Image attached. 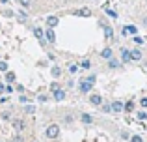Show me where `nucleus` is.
Returning a JSON list of instances; mask_svg holds the SVG:
<instances>
[{
  "label": "nucleus",
  "mask_w": 147,
  "mask_h": 142,
  "mask_svg": "<svg viewBox=\"0 0 147 142\" xmlns=\"http://www.w3.org/2000/svg\"><path fill=\"white\" fill-rule=\"evenodd\" d=\"M93 80H95V77L82 79V80H80V92H82V94H88V92L91 90V86H93Z\"/></svg>",
  "instance_id": "obj_1"
},
{
  "label": "nucleus",
  "mask_w": 147,
  "mask_h": 142,
  "mask_svg": "<svg viewBox=\"0 0 147 142\" xmlns=\"http://www.w3.org/2000/svg\"><path fill=\"white\" fill-rule=\"evenodd\" d=\"M58 133H60V127H58L56 124H50L49 127H47V133H45V135H47L49 139H56Z\"/></svg>",
  "instance_id": "obj_2"
},
{
  "label": "nucleus",
  "mask_w": 147,
  "mask_h": 142,
  "mask_svg": "<svg viewBox=\"0 0 147 142\" xmlns=\"http://www.w3.org/2000/svg\"><path fill=\"white\" fill-rule=\"evenodd\" d=\"M90 103L95 105V107H99V105H102V97H100L99 94H91L90 95Z\"/></svg>",
  "instance_id": "obj_3"
},
{
  "label": "nucleus",
  "mask_w": 147,
  "mask_h": 142,
  "mask_svg": "<svg viewBox=\"0 0 147 142\" xmlns=\"http://www.w3.org/2000/svg\"><path fill=\"white\" fill-rule=\"evenodd\" d=\"M73 13H75L76 17H90V15H91V10H88V7H82V10H75Z\"/></svg>",
  "instance_id": "obj_4"
},
{
  "label": "nucleus",
  "mask_w": 147,
  "mask_h": 142,
  "mask_svg": "<svg viewBox=\"0 0 147 142\" xmlns=\"http://www.w3.org/2000/svg\"><path fill=\"white\" fill-rule=\"evenodd\" d=\"M102 32H104V37H106V39H112V37H114V30H112L108 24L102 26Z\"/></svg>",
  "instance_id": "obj_5"
},
{
  "label": "nucleus",
  "mask_w": 147,
  "mask_h": 142,
  "mask_svg": "<svg viewBox=\"0 0 147 142\" xmlns=\"http://www.w3.org/2000/svg\"><path fill=\"white\" fill-rule=\"evenodd\" d=\"M123 64L119 62L117 58H110V62H108V67H110V69H117V67H121Z\"/></svg>",
  "instance_id": "obj_6"
},
{
  "label": "nucleus",
  "mask_w": 147,
  "mask_h": 142,
  "mask_svg": "<svg viewBox=\"0 0 147 142\" xmlns=\"http://www.w3.org/2000/svg\"><path fill=\"white\" fill-rule=\"evenodd\" d=\"M58 22H60V19H58V17H54V15H50V17L47 19L49 28H54V26H58Z\"/></svg>",
  "instance_id": "obj_7"
},
{
  "label": "nucleus",
  "mask_w": 147,
  "mask_h": 142,
  "mask_svg": "<svg viewBox=\"0 0 147 142\" xmlns=\"http://www.w3.org/2000/svg\"><path fill=\"white\" fill-rule=\"evenodd\" d=\"M54 99H56V101H61V99H65V92L61 90V88L54 90Z\"/></svg>",
  "instance_id": "obj_8"
},
{
  "label": "nucleus",
  "mask_w": 147,
  "mask_h": 142,
  "mask_svg": "<svg viewBox=\"0 0 147 142\" xmlns=\"http://www.w3.org/2000/svg\"><path fill=\"white\" fill-rule=\"evenodd\" d=\"M130 60H142V51L140 49H132V51H130Z\"/></svg>",
  "instance_id": "obj_9"
},
{
  "label": "nucleus",
  "mask_w": 147,
  "mask_h": 142,
  "mask_svg": "<svg viewBox=\"0 0 147 142\" xmlns=\"http://www.w3.org/2000/svg\"><path fill=\"white\" fill-rule=\"evenodd\" d=\"M121 60H123V62H130V51H129V49H123V51H121Z\"/></svg>",
  "instance_id": "obj_10"
},
{
  "label": "nucleus",
  "mask_w": 147,
  "mask_h": 142,
  "mask_svg": "<svg viewBox=\"0 0 147 142\" xmlns=\"http://www.w3.org/2000/svg\"><path fill=\"white\" fill-rule=\"evenodd\" d=\"M47 41H49V43H54V41H56V34H54L52 28L47 30Z\"/></svg>",
  "instance_id": "obj_11"
},
{
  "label": "nucleus",
  "mask_w": 147,
  "mask_h": 142,
  "mask_svg": "<svg viewBox=\"0 0 147 142\" xmlns=\"http://www.w3.org/2000/svg\"><path fill=\"white\" fill-rule=\"evenodd\" d=\"M110 107H112V110H114V112H121V110H123V103H119V101H114Z\"/></svg>",
  "instance_id": "obj_12"
},
{
  "label": "nucleus",
  "mask_w": 147,
  "mask_h": 142,
  "mask_svg": "<svg viewBox=\"0 0 147 142\" xmlns=\"http://www.w3.org/2000/svg\"><path fill=\"white\" fill-rule=\"evenodd\" d=\"M100 56H102V58H106V60H110V58H112V49H110V47L102 49V52H100Z\"/></svg>",
  "instance_id": "obj_13"
},
{
  "label": "nucleus",
  "mask_w": 147,
  "mask_h": 142,
  "mask_svg": "<svg viewBox=\"0 0 147 142\" xmlns=\"http://www.w3.org/2000/svg\"><path fill=\"white\" fill-rule=\"evenodd\" d=\"M13 125H15V129H17V131L24 129V122H22V120H13Z\"/></svg>",
  "instance_id": "obj_14"
},
{
  "label": "nucleus",
  "mask_w": 147,
  "mask_h": 142,
  "mask_svg": "<svg viewBox=\"0 0 147 142\" xmlns=\"http://www.w3.org/2000/svg\"><path fill=\"white\" fill-rule=\"evenodd\" d=\"M34 34H36V37H37V39H41V41H43V30H41V28H34Z\"/></svg>",
  "instance_id": "obj_15"
},
{
  "label": "nucleus",
  "mask_w": 147,
  "mask_h": 142,
  "mask_svg": "<svg viewBox=\"0 0 147 142\" xmlns=\"http://www.w3.org/2000/svg\"><path fill=\"white\" fill-rule=\"evenodd\" d=\"M132 109H134V103L132 101H129L127 105H123V110H127V112H132Z\"/></svg>",
  "instance_id": "obj_16"
},
{
  "label": "nucleus",
  "mask_w": 147,
  "mask_h": 142,
  "mask_svg": "<svg viewBox=\"0 0 147 142\" xmlns=\"http://www.w3.org/2000/svg\"><path fill=\"white\" fill-rule=\"evenodd\" d=\"M80 67H82V69H90V67H91V62H90V60H82Z\"/></svg>",
  "instance_id": "obj_17"
},
{
  "label": "nucleus",
  "mask_w": 147,
  "mask_h": 142,
  "mask_svg": "<svg viewBox=\"0 0 147 142\" xmlns=\"http://www.w3.org/2000/svg\"><path fill=\"white\" fill-rule=\"evenodd\" d=\"M82 122H84V124H91V122H93V118H91L90 114H82Z\"/></svg>",
  "instance_id": "obj_18"
},
{
  "label": "nucleus",
  "mask_w": 147,
  "mask_h": 142,
  "mask_svg": "<svg viewBox=\"0 0 147 142\" xmlns=\"http://www.w3.org/2000/svg\"><path fill=\"white\" fill-rule=\"evenodd\" d=\"M52 75H54V77H60V75H61V69H60L58 66H52Z\"/></svg>",
  "instance_id": "obj_19"
},
{
  "label": "nucleus",
  "mask_w": 147,
  "mask_h": 142,
  "mask_svg": "<svg viewBox=\"0 0 147 142\" xmlns=\"http://www.w3.org/2000/svg\"><path fill=\"white\" fill-rule=\"evenodd\" d=\"M6 80L7 82H15V73H6Z\"/></svg>",
  "instance_id": "obj_20"
},
{
  "label": "nucleus",
  "mask_w": 147,
  "mask_h": 142,
  "mask_svg": "<svg viewBox=\"0 0 147 142\" xmlns=\"http://www.w3.org/2000/svg\"><path fill=\"white\" fill-rule=\"evenodd\" d=\"M67 69H69V73H76V71H78V66H76V64H71Z\"/></svg>",
  "instance_id": "obj_21"
},
{
  "label": "nucleus",
  "mask_w": 147,
  "mask_h": 142,
  "mask_svg": "<svg viewBox=\"0 0 147 142\" xmlns=\"http://www.w3.org/2000/svg\"><path fill=\"white\" fill-rule=\"evenodd\" d=\"M19 2H21V6H22V7H30L32 0H19Z\"/></svg>",
  "instance_id": "obj_22"
},
{
  "label": "nucleus",
  "mask_w": 147,
  "mask_h": 142,
  "mask_svg": "<svg viewBox=\"0 0 147 142\" xmlns=\"http://www.w3.org/2000/svg\"><path fill=\"white\" fill-rule=\"evenodd\" d=\"M130 142H144V140H142V137H140V135H134L132 139H130Z\"/></svg>",
  "instance_id": "obj_23"
},
{
  "label": "nucleus",
  "mask_w": 147,
  "mask_h": 142,
  "mask_svg": "<svg viewBox=\"0 0 147 142\" xmlns=\"http://www.w3.org/2000/svg\"><path fill=\"white\" fill-rule=\"evenodd\" d=\"M102 112H112V107L110 105H102Z\"/></svg>",
  "instance_id": "obj_24"
},
{
  "label": "nucleus",
  "mask_w": 147,
  "mask_h": 142,
  "mask_svg": "<svg viewBox=\"0 0 147 142\" xmlns=\"http://www.w3.org/2000/svg\"><path fill=\"white\" fill-rule=\"evenodd\" d=\"M0 71H7V64L6 62H0Z\"/></svg>",
  "instance_id": "obj_25"
},
{
  "label": "nucleus",
  "mask_w": 147,
  "mask_h": 142,
  "mask_svg": "<svg viewBox=\"0 0 147 142\" xmlns=\"http://www.w3.org/2000/svg\"><path fill=\"white\" fill-rule=\"evenodd\" d=\"M127 32H130V34H136V26H127Z\"/></svg>",
  "instance_id": "obj_26"
},
{
  "label": "nucleus",
  "mask_w": 147,
  "mask_h": 142,
  "mask_svg": "<svg viewBox=\"0 0 147 142\" xmlns=\"http://www.w3.org/2000/svg\"><path fill=\"white\" fill-rule=\"evenodd\" d=\"M47 95H39V97H37V101H41V103H45V101H47Z\"/></svg>",
  "instance_id": "obj_27"
},
{
  "label": "nucleus",
  "mask_w": 147,
  "mask_h": 142,
  "mask_svg": "<svg viewBox=\"0 0 147 142\" xmlns=\"http://www.w3.org/2000/svg\"><path fill=\"white\" fill-rule=\"evenodd\" d=\"M138 118H140V120H145L147 114H145V112H138Z\"/></svg>",
  "instance_id": "obj_28"
},
{
  "label": "nucleus",
  "mask_w": 147,
  "mask_h": 142,
  "mask_svg": "<svg viewBox=\"0 0 147 142\" xmlns=\"http://www.w3.org/2000/svg\"><path fill=\"white\" fill-rule=\"evenodd\" d=\"M106 13L110 15V17H117V15H115V11H112V10H106Z\"/></svg>",
  "instance_id": "obj_29"
},
{
  "label": "nucleus",
  "mask_w": 147,
  "mask_h": 142,
  "mask_svg": "<svg viewBox=\"0 0 147 142\" xmlns=\"http://www.w3.org/2000/svg\"><path fill=\"white\" fill-rule=\"evenodd\" d=\"M134 41H136V43H144V39H142L140 36H136V37H134Z\"/></svg>",
  "instance_id": "obj_30"
},
{
  "label": "nucleus",
  "mask_w": 147,
  "mask_h": 142,
  "mask_svg": "<svg viewBox=\"0 0 147 142\" xmlns=\"http://www.w3.org/2000/svg\"><path fill=\"white\" fill-rule=\"evenodd\" d=\"M142 107H147V99H145V97L142 99Z\"/></svg>",
  "instance_id": "obj_31"
},
{
  "label": "nucleus",
  "mask_w": 147,
  "mask_h": 142,
  "mask_svg": "<svg viewBox=\"0 0 147 142\" xmlns=\"http://www.w3.org/2000/svg\"><path fill=\"white\" fill-rule=\"evenodd\" d=\"M144 24H145V26H147V17H145V19H144Z\"/></svg>",
  "instance_id": "obj_32"
},
{
  "label": "nucleus",
  "mask_w": 147,
  "mask_h": 142,
  "mask_svg": "<svg viewBox=\"0 0 147 142\" xmlns=\"http://www.w3.org/2000/svg\"><path fill=\"white\" fill-rule=\"evenodd\" d=\"M4 90V84H0V92H2Z\"/></svg>",
  "instance_id": "obj_33"
},
{
  "label": "nucleus",
  "mask_w": 147,
  "mask_h": 142,
  "mask_svg": "<svg viewBox=\"0 0 147 142\" xmlns=\"http://www.w3.org/2000/svg\"><path fill=\"white\" fill-rule=\"evenodd\" d=\"M0 2H2V4H6V2H7V0H0Z\"/></svg>",
  "instance_id": "obj_34"
}]
</instances>
